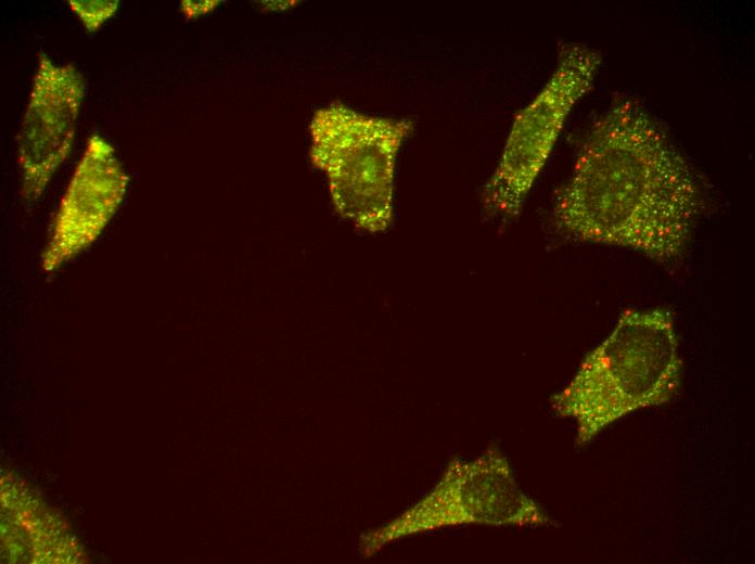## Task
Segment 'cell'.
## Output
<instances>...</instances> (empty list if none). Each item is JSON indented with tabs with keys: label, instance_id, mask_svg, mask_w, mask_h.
<instances>
[{
	"label": "cell",
	"instance_id": "obj_2",
	"mask_svg": "<svg viewBox=\"0 0 755 564\" xmlns=\"http://www.w3.org/2000/svg\"><path fill=\"white\" fill-rule=\"evenodd\" d=\"M681 373L671 312L627 309L552 396L551 407L559 416L575 421L576 445L584 446L619 419L670 401Z\"/></svg>",
	"mask_w": 755,
	"mask_h": 564
},
{
	"label": "cell",
	"instance_id": "obj_4",
	"mask_svg": "<svg viewBox=\"0 0 755 564\" xmlns=\"http://www.w3.org/2000/svg\"><path fill=\"white\" fill-rule=\"evenodd\" d=\"M471 525L539 527L556 523L521 489L508 459L490 446L474 459H451L422 499L362 537L361 550L371 554L399 538Z\"/></svg>",
	"mask_w": 755,
	"mask_h": 564
},
{
	"label": "cell",
	"instance_id": "obj_10",
	"mask_svg": "<svg viewBox=\"0 0 755 564\" xmlns=\"http://www.w3.org/2000/svg\"><path fill=\"white\" fill-rule=\"evenodd\" d=\"M261 11H279L295 7L299 1H260Z\"/></svg>",
	"mask_w": 755,
	"mask_h": 564
},
{
	"label": "cell",
	"instance_id": "obj_9",
	"mask_svg": "<svg viewBox=\"0 0 755 564\" xmlns=\"http://www.w3.org/2000/svg\"><path fill=\"white\" fill-rule=\"evenodd\" d=\"M221 1L219 0H183L180 2V9L183 15L188 18H195L201 15L207 14L219 5Z\"/></svg>",
	"mask_w": 755,
	"mask_h": 564
},
{
	"label": "cell",
	"instance_id": "obj_5",
	"mask_svg": "<svg viewBox=\"0 0 755 564\" xmlns=\"http://www.w3.org/2000/svg\"><path fill=\"white\" fill-rule=\"evenodd\" d=\"M601 62L593 47L560 43L551 75L514 116L498 164L483 185L481 203L488 218L509 221L521 214L570 113L592 88Z\"/></svg>",
	"mask_w": 755,
	"mask_h": 564
},
{
	"label": "cell",
	"instance_id": "obj_3",
	"mask_svg": "<svg viewBox=\"0 0 755 564\" xmlns=\"http://www.w3.org/2000/svg\"><path fill=\"white\" fill-rule=\"evenodd\" d=\"M413 128L412 119L368 115L340 102L313 114L311 164L328 177L336 213L356 228H389L397 157Z\"/></svg>",
	"mask_w": 755,
	"mask_h": 564
},
{
	"label": "cell",
	"instance_id": "obj_6",
	"mask_svg": "<svg viewBox=\"0 0 755 564\" xmlns=\"http://www.w3.org/2000/svg\"><path fill=\"white\" fill-rule=\"evenodd\" d=\"M86 92L81 72L38 53L37 68L16 136L21 197L36 202L68 158Z\"/></svg>",
	"mask_w": 755,
	"mask_h": 564
},
{
	"label": "cell",
	"instance_id": "obj_1",
	"mask_svg": "<svg viewBox=\"0 0 755 564\" xmlns=\"http://www.w3.org/2000/svg\"><path fill=\"white\" fill-rule=\"evenodd\" d=\"M705 208L703 182L665 125L638 98L618 95L586 130L551 220L567 239L671 264Z\"/></svg>",
	"mask_w": 755,
	"mask_h": 564
},
{
	"label": "cell",
	"instance_id": "obj_8",
	"mask_svg": "<svg viewBox=\"0 0 755 564\" xmlns=\"http://www.w3.org/2000/svg\"><path fill=\"white\" fill-rule=\"evenodd\" d=\"M67 3L89 33L97 31L119 8L117 0H69Z\"/></svg>",
	"mask_w": 755,
	"mask_h": 564
},
{
	"label": "cell",
	"instance_id": "obj_7",
	"mask_svg": "<svg viewBox=\"0 0 755 564\" xmlns=\"http://www.w3.org/2000/svg\"><path fill=\"white\" fill-rule=\"evenodd\" d=\"M129 184L115 149L93 133L74 169L57 206L41 257L52 272L90 247L121 205Z\"/></svg>",
	"mask_w": 755,
	"mask_h": 564
}]
</instances>
